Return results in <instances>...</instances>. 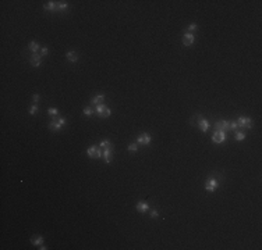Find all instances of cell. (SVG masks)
<instances>
[{
    "mask_svg": "<svg viewBox=\"0 0 262 250\" xmlns=\"http://www.w3.org/2000/svg\"><path fill=\"white\" fill-rule=\"evenodd\" d=\"M95 113L98 114L100 118H108V117H110L112 110H110L109 107H106L105 104H99V106H96V108H95Z\"/></svg>",
    "mask_w": 262,
    "mask_h": 250,
    "instance_id": "cell-1",
    "label": "cell"
},
{
    "mask_svg": "<svg viewBox=\"0 0 262 250\" xmlns=\"http://www.w3.org/2000/svg\"><path fill=\"white\" fill-rule=\"evenodd\" d=\"M237 122V125H238V128H245V129H251L252 128V118H250V117H240L236 121Z\"/></svg>",
    "mask_w": 262,
    "mask_h": 250,
    "instance_id": "cell-2",
    "label": "cell"
},
{
    "mask_svg": "<svg viewBox=\"0 0 262 250\" xmlns=\"http://www.w3.org/2000/svg\"><path fill=\"white\" fill-rule=\"evenodd\" d=\"M218 186H219V181L216 178H208L206 182H205V189H206L208 192H211V193L216 191Z\"/></svg>",
    "mask_w": 262,
    "mask_h": 250,
    "instance_id": "cell-3",
    "label": "cell"
},
{
    "mask_svg": "<svg viewBox=\"0 0 262 250\" xmlns=\"http://www.w3.org/2000/svg\"><path fill=\"white\" fill-rule=\"evenodd\" d=\"M212 140L215 143H223L226 140V132L224 131H215L212 135Z\"/></svg>",
    "mask_w": 262,
    "mask_h": 250,
    "instance_id": "cell-4",
    "label": "cell"
},
{
    "mask_svg": "<svg viewBox=\"0 0 262 250\" xmlns=\"http://www.w3.org/2000/svg\"><path fill=\"white\" fill-rule=\"evenodd\" d=\"M87 154H88V157H91V158H99V157L102 156V152H100L96 146H91L88 150H87Z\"/></svg>",
    "mask_w": 262,
    "mask_h": 250,
    "instance_id": "cell-5",
    "label": "cell"
},
{
    "mask_svg": "<svg viewBox=\"0 0 262 250\" xmlns=\"http://www.w3.org/2000/svg\"><path fill=\"white\" fill-rule=\"evenodd\" d=\"M230 129V121H220L215 124V131H229Z\"/></svg>",
    "mask_w": 262,
    "mask_h": 250,
    "instance_id": "cell-6",
    "label": "cell"
},
{
    "mask_svg": "<svg viewBox=\"0 0 262 250\" xmlns=\"http://www.w3.org/2000/svg\"><path fill=\"white\" fill-rule=\"evenodd\" d=\"M137 142L138 143H141V145H149L151 143V135L149 133H147V132H144V133H139L138 135V138H137Z\"/></svg>",
    "mask_w": 262,
    "mask_h": 250,
    "instance_id": "cell-7",
    "label": "cell"
},
{
    "mask_svg": "<svg viewBox=\"0 0 262 250\" xmlns=\"http://www.w3.org/2000/svg\"><path fill=\"white\" fill-rule=\"evenodd\" d=\"M194 40H195V38H194L193 34H190V32H185V34H184V36H183L184 46H191V44L194 43Z\"/></svg>",
    "mask_w": 262,
    "mask_h": 250,
    "instance_id": "cell-8",
    "label": "cell"
},
{
    "mask_svg": "<svg viewBox=\"0 0 262 250\" xmlns=\"http://www.w3.org/2000/svg\"><path fill=\"white\" fill-rule=\"evenodd\" d=\"M30 61H31V64H32L34 67H39L40 63H42V56H40L39 53H34L32 56H31Z\"/></svg>",
    "mask_w": 262,
    "mask_h": 250,
    "instance_id": "cell-9",
    "label": "cell"
},
{
    "mask_svg": "<svg viewBox=\"0 0 262 250\" xmlns=\"http://www.w3.org/2000/svg\"><path fill=\"white\" fill-rule=\"evenodd\" d=\"M198 127H199V129L202 131V132H208V129H209V121L208 120H205V118H201V120H198Z\"/></svg>",
    "mask_w": 262,
    "mask_h": 250,
    "instance_id": "cell-10",
    "label": "cell"
},
{
    "mask_svg": "<svg viewBox=\"0 0 262 250\" xmlns=\"http://www.w3.org/2000/svg\"><path fill=\"white\" fill-rule=\"evenodd\" d=\"M135 208H137V211L138 213H147V211L149 210V206H148V203L147 201H138L137 203V206H135Z\"/></svg>",
    "mask_w": 262,
    "mask_h": 250,
    "instance_id": "cell-11",
    "label": "cell"
},
{
    "mask_svg": "<svg viewBox=\"0 0 262 250\" xmlns=\"http://www.w3.org/2000/svg\"><path fill=\"white\" fill-rule=\"evenodd\" d=\"M102 156L105 158V163H108L109 164L112 161V157H113V153H112V147L110 149H103V153H102Z\"/></svg>",
    "mask_w": 262,
    "mask_h": 250,
    "instance_id": "cell-12",
    "label": "cell"
},
{
    "mask_svg": "<svg viewBox=\"0 0 262 250\" xmlns=\"http://www.w3.org/2000/svg\"><path fill=\"white\" fill-rule=\"evenodd\" d=\"M105 102V96L103 95H96L92 100H91V103L95 104V106H99V104H103Z\"/></svg>",
    "mask_w": 262,
    "mask_h": 250,
    "instance_id": "cell-13",
    "label": "cell"
},
{
    "mask_svg": "<svg viewBox=\"0 0 262 250\" xmlns=\"http://www.w3.org/2000/svg\"><path fill=\"white\" fill-rule=\"evenodd\" d=\"M61 128H63V127L59 124V121H50V124H49V129H50V131L57 132V131H60Z\"/></svg>",
    "mask_w": 262,
    "mask_h": 250,
    "instance_id": "cell-14",
    "label": "cell"
},
{
    "mask_svg": "<svg viewBox=\"0 0 262 250\" xmlns=\"http://www.w3.org/2000/svg\"><path fill=\"white\" fill-rule=\"evenodd\" d=\"M66 59L69 60V61H71V63H77L78 61V56H77L75 52H69V53L66 54Z\"/></svg>",
    "mask_w": 262,
    "mask_h": 250,
    "instance_id": "cell-15",
    "label": "cell"
},
{
    "mask_svg": "<svg viewBox=\"0 0 262 250\" xmlns=\"http://www.w3.org/2000/svg\"><path fill=\"white\" fill-rule=\"evenodd\" d=\"M28 47H30V50L32 53H39V50H40L39 43H36V42H30V43H28Z\"/></svg>",
    "mask_w": 262,
    "mask_h": 250,
    "instance_id": "cell-16",
    "label": "cell"
},
{
    "mask_svg": "<svg viewBox=\"0 0 262 250\" xmlns=\"http://www.w3.org/2000/svg\"><path fill=\"white\" fill-rule=\"evenodd\" d=\"M43 9H45V10L57 11V3H56V1H48V3L43 6Z\"/></svg>",
    "mask_w": 262,
    "mask_h": 250,
    "instance_id": "cell-17",
    "label": "cell"
},
{
    "mask_svg": "<svg viewBox=\"0 0 262 250\" xmlns=\"http://www.w3.org/2000/svg\"><path fill=\"white\" fill-rule=\"evenodd\" d=\"M31 243L34 246H40L43 243V236H38L36 239H31Z\"/></svg>",
    "mask_w": 262,
    "mask_h": 250,
    "instance_id": "cell-18",
    "label": "cell"
},
{
    "mask_svg": "<svg viewBox=\"0 0 262 250\" xmlns=\"http://www.w3.org/2000/svg\"><path fill=\"white\" fill-rule=\"evenodd\" d=\"M234 138H236V140H244L245 139V133L243 132V131H236V135H234Z\"/></svg>",
    "mask_w": 262,
    "mask_h": 250,
    "instance_id": "cell-19",
    "label": "cell"
},
{
    "mask_svg": "<svg viewBox=\"0 0 262 250\" xmlns=\"http://www.w3.org/2000/svg\"><path fill=\"white\" fill-rule=\"evenodd\" d=\"M99 147H102V149H110V147H112V143H110V140H102L100 145H99Z\"/></svg>",
    "mask_w": 262,
    "mask_h": 250,
    "instance_id": "cell-20",
    "label": "cell"
},
{
    "mask_svg": "<svg viewBox=\"0 0 262 250\" xmlns=\"http://www.w3.org/2000/svg\"><path fill=\"white\" fill-rule=\"evenodd\" d=\"M67 9V3L66 1H59L57 3V11H64Z\"/></svg>",
    "mask_w": 262,
    "mask_h": 250,
    "instance_id": "cell-21",
    "label": "cell"
},
{
    "mask_svg": "<svg viewBox=\"0 0 262 250\" xmlns=\"http://www.w3.org/2000/svg\"><path fill=\"white\" fill-rule=\"evenodd\" d=\"M48 114H49L50 117H56L57 114H59V111H57V108H53V107H50L49 110H48Z\"/></svg>",
    "mask_w": 262,
    "mask_h": 250,
    "instance_id": "cell-22",
    "label": "cell"
},
{
    "mask_svg": "<svg viewBox=\"0 0 262 250\" xmlns=\"http://www.w3.org/2000/svg\"><path fill=\"white\" fill-rule=\"evenodd\" d=\"M198 29V25L195 24V22H193V24H190L188 25V28H187V31L191 34V32H194V31H197Z\"/></svg>",
    "mask_w": 262,
    "mask_h": 250,
    "instance_id": "cell-23",
    "label": "cell"
},
{
    "mask_svg": "<svg viewBox=\"0 0 262 250\" xmlns=\"http://www.w3.org/2000/svg\"><path fill=\"white\" fill-rule=\"evenodd\" d=\"M94 113H95V110H92L91 107H85V108H84V114L87 115V117H91V115H92Z\"/></svg>",
    "mask_w": 262,
    "mask_h": 250,
    "instance_id": "cell-24",
    "label": "cell"
},
{
    "mask_svg": "<svg viewBox=\"0 0 262 250\" xmlns=\"http://www.w3.org/2000/svg\"><path fill=\"white\" fill-rule=\"evenodd\" d=\"M127 150H128V152H137V150H138V146H137V143H131V145H128Z\"/></svg>",
    "mask_w": 262,
    "mask_h": 250,
    "instance_id": "cell-25",
    "label": "cell"
},
{
    "mask_svg": "<svg viewBox=\"0 0 262 250\" xmlns=\"http://www.w3.org/2000/svg\"><path fill=\"white\" fill-rule=\"evenodd\" d=\"M36 111H38V106H36V104H32V106L30 107V114L31 115H35Z\"/></svg>",
    "mask_w": 262,
    "mask_h": 250,
    "instance_id": "cell-26",
    "label": "cell"
},
{
    "mask_svg": "<svg viewBox=\"0 0 262 250\" xmlns=\"http://www.w3.org/2000/svg\"><path fill=\"white\" fill-rule=\"evenodd\" d=\"M237 128H238V125H237V122H236V121H230V129L236 131Z\"/></svg>",
    "mask_w": 262,
    "mask_h": 250,
    "instance_id": "cell-27",
    "label": "cell"
},
{
    "mask_svg": "<svg viewBox=\"0 0 262 250\" xmlns=\"http://www.w3.org/2000/svg\"><path fill=\"white\" fill-rule=\"evenodd\" d=\"M39 54L42 56V57H43V56H46V54H48V47H40Z\"/></svg>",
    "mask_w": 262,
    "mask_h": 250,
    "instance_id": "cell-28",
    "label": "cell"
},
{
    "mask_svg": "<svg viewBox=\"0 0 262 250\" xmlns=\"http://www.w3.org/2000/svg\"><path fill=\"white\" fill-rule=\"evenodd\" d=\"M57 121H59V124L61 125V127H64L66 124H67V120H66V118H63V117H60Z\"/></svg>",
    "mask_w": 262,
    "mask_h": 250,
    "instance_id": "cell-29",
    "label": "cell"
},
{
    "mask_svg": "<svg viewBox=\"0 0 262 250\" xmlns=\"http://www.w3.org/2000/svg\"><path fill=\"white\" fill-rule=\"evenodd\" d=\"M151 218H156V217L159 216V213H158V210H151Z\"/></svg>",
    "mask_w": 262,
    "mask_h": 250,
    "instance_id": "cell-30",
    "label": "cell"
},
{
    "mask_svg": "<svg viewBox=\"0 0 262 250\" xmlns=\"http://www.w3.org/2000/svg\"><path fill=\"white\" fill-rule=\"evenodd\" d=\"M39 102V95H34V103H38Z\"/></svg>",
    "mask_w": 262,
    "mask_h": 250,
    "instance_id": "cell-31",
    "label": "cell"
},
{
    "mask_svg": "<svg viewBox=\"0 0 262 250\" xmlns=\"http://www.w3.org/2000/svg\"><path fill=\"white\" fill-rule=\"evenodd\" d=\"M38 249H39V250H46L48 247H46V246H43V245H40L39 247H38Z\"/></svg>",
    "mask_w": 262,
    "mask_h": 250,
    "instance_id": "cell-32",
    "label": "cell"
}]
</instances>
